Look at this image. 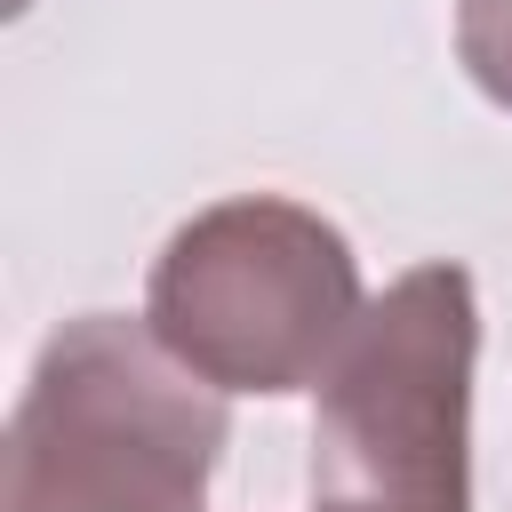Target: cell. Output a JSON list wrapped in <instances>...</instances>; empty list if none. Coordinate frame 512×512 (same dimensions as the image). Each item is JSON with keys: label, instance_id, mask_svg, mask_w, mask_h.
Instances as JSON below:
<instances>
[{"label": "cell", "instance_id": "1", "mask_svg": "<svg viewBox=\"0 0 512 512\" xmlns=\"http://www.w3.org/2000/svg\"><path fill=\"white\" fill-rule=\"evenodd\" d=\"M224 440V392L192 376L152 320L80 312L16 392L0 512H208Z\"/></svg>", "mask_w": 512, "mask_h": 512}, {"label": "cell", "instance_id": "2", "mask_svg": "<svg viewBox=\"0 0 512 512\" xmlns=\"http://www.w3.org/2000/svg\"><path fill=\"white\" fill-rule=\"evenodd\" d=\"M472 352V272H400L320 376L312 512H472Z\"/></svg>", "mask_w": 512, "mask_h": 512}, {"label": "cell", "instance_id": "3", "mask_svg": "<svg viewBox=\"0 0 512 512\" xmlns=\"http://www.w3.org/2000/svg\"><path fill=\"white\" fill-rule=\"evenodd\" d=\"M352 240L280 192H240L168 232L144 320L216 392H304L360 320Z\"/></svg>", "mask_w": 512, "mask_h": 512}, {"label": "cell", "instance_id": "4", "mask_svg": "<svg viewBox=\"0 0 512 512\" xmlns=\"http://www.w3.org/2000/svg\"><path fill=\"white\" fill-rule=\"evenodd\" d=\"M456 56L472 88L512 112V0H456Z\"/></svg>", "mask_w": 512, "mask_h": 512}]
</instances>
